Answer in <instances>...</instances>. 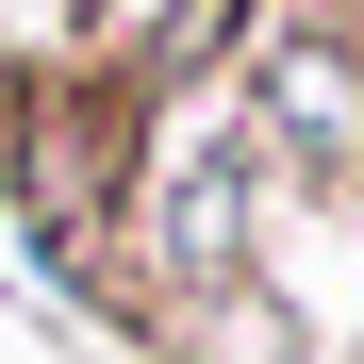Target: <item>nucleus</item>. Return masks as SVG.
Here are the masks:
<instances>
[{
  "instance_id": "obj_1",
  "label": "nucleus",
  "mask_w": 364,
  "mask_h": 364,
  "mask_svg": "<svg viewBox=\"0 0 364 364\" xmlns=\"http://www.w3.org/2000/svg\"><path fill=\"white\" fill-rule=\"evenodd\" d=\"M133 149H149V83L116 67V50H50V67H17V116H0V215H17V265L67 298L83 331H116V348L149 331V298L116 282Z\"/></svg>"
},
{
  "instance_id": "obj_2",
  "label": "nucleus",
  "mask_w": 364,
  "mask_h": 364,
  "mask_svg": "<svg viewBox=\"0 0 364 364\" xmlns=\"http://www.w3.org/2000/svg\"><path fill=\"white\" fill-rule=\"evenodd\" d=\"M265 166L232 133V100H149V149H133V199H116V282L133 298H199V282H249L265 265Z\"/></svg>"
},
{
  "instance_id": "obj_3",
  "label": "nucleus",
  "mask_w": 364,
  "mask_h": 364,
  "mask_svg": "<svg viewBox=\"0 0 364 364\" xmlns=\"http://www.w3.org/2000/svg\"><path fill=\"white\" fill-rule=\"evenodd\" d=\"M215 100H232V133H249L265 199H298V215H364V33H348V0L265 17L249 67H232Z\"/></svg>"
},
{
  "instance_id": "obj_4",
  "label": "nucleus",
  "mask_w": 364,
  "mask_h": 364,
  "mask_svg": "<svg viewBox=\"0 0 364 364\" xmlns=\"http://www.w3.org/2000/svg\"><path fill=\"white\" fill-rule=\"evenodd\" d=\"M149 364H331L315 348V298H298L282 265H249V282H199V298H149V331H133Z\"/></svg>"
},
{
  "instance_id": "obj_5",
  "label": "nucleus",
  "mask_w": 364,
  "mask_h": 364,
  "mask_svg": "<svg viewBox=\"0 0 364 364\" xmlns=\"http://www.w3.org/2000/svg\"><path fill=\"white\" fill-rule=\"evenodd\" d=\"M0 116H17V67H0Z\"/></svg>"
},
{
  "instance_id": "obj_6",
  "label": "nucleus",
  "mask_w": 364,
  "mask_h": 364,
  "mask_svg": "<svg viewBox=\"0 0 364 364\" xmlns=\"http://www.w3.org/2000/svg\"><path fill=\"white\" fill-rule=\"evenodd\" d=\"M348 33H364V0H348Z\"/></svg>"
}]
</instances>
